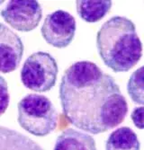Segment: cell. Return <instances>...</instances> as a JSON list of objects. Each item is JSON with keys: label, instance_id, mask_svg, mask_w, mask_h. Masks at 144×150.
I'll return each mask as SVG.
<instances>
[{"label": "cell", "instance_id": "obj_9", "mask_svg": "<svg viewBox=\"0 0 144 150\" xmlns=\"http://www.w3.org/2000/svg\"><path fill=\"white\" fill-rule=\"evenodd\" d=\"M0 150H44L40 145L19 131L0 126Z\"/></svg>", "mask_w": 144, "mask_h": 150}, {"label": "cell", "instance_id": "obj_7", "mask_svg": "<svg viewBox=\"0 0 144 150\" xmlns=\"http://www.w3.org/2000/svg\"><path fill=\"white\" fill-rule=\"evenodd\" d=\"M23 51L24 46L19 35L0 23V72L15 71L22 61Z\"/></svg>", "mask_w": 144, "mask_h": 150}, {"label": "cell", "instance_id": "obj_13", "mask_svg": "<svg viewBox=\"0 0 144 150\" xmlns=\"http://www.w3.org/2000/svg\"><path fill=\"white\" fill-rule=\"evenodd\" d=\"M10 103V95L8 85L6 79L0 76V116H2L7 110Z\"/></svg>", "mask_w": 144, "mask_h": 150}, {"label": "cell", "instance_id": "obj_10", "mask_svg": "<svg viewBox=\"0 0 144 150\" xmlns=\"http://www.w3.org/2000/svg\"><path fill=\"white\" fill-rule=\"evenodd\" d=\"M137 134L129 127H121L113 131L106 142V150H140Z\"/></svg>", "mask_w": 144, "mask_h": 150}, {"label": "cell", "instance_id": "obj_4", "mask_svg": "<svg viewBox=\"0 0 144 150\" xmlns=\"http://www.w3.org/2000/svg\"><path fill=\"white\" fill-rule=\"evenodd\" d=\"M59 67L49 52L37 51L25 59L21 69L22 84L33 92L45 93L56 84Z\"/></svg>", "mask_w": 144, "mask_h": 150}, {"label": "cell", "instance_id": "obj_14", "mask_svg": "<svg viewBox=\"0 0 144 150\" xmlns=\"http://www.w3.org/2000/svg\"><path fill=\"white\" fill-rule=\"evenodd\" d=\"M131 119L136 128L144 129V106L134 108L131 114Z\"/></svg>", "mask_w": 144, "mask_h": 150}, {"label": "cell", "instance_id": "obj_2", "mask_svg": "<svg viewBox=\"0 0 144 150\" xmlns=\"http://www.w3.org/2000/svg\"><path fill=\"white\" fill-rule=\"evenodd\" d=\"M96 47L103 62L115 73L131 70L142 57L135 24L124 16H113L101 26Z\"/></svg>", "mask_w": 144, "mask_h": 150}, {"label": "cell", "instance_id": "obj_3", "mask_svg": "<svg viewBox=\"0 0 144 150\" xmlns=\"http://www.w3.org/2000/svg\"><path fill=\"white\" fill-rule=\"evenodd\" d=\"M17 121L35 137H45L58 125V112L51 101L42 94L29 93L18 103Z\"/></svg>", "mask_w": 144, "mask_h": 150}, {"label": "cell", "instance_id": "obj_11", "mask_svg": "<svg viewBox=\"0 0 144 150\" xmlns=\"http://www.w3.org/2000/svg\"><path fill=\"white\" fill-rule=\"evenodd\" d=\"M112 1H87L79 0L76 2V7L78 16L87 23H96L106 16L112 7Z\"/></svg>", "mask_w": 144, "mask_h": 150}, {"label": "cell", "instance_id": "obj_5", "mask_svg": "<svg viewBox=\"0 0 144 150\" xmlns=\"http://www.w3.org/2000/svg\"><path fill=\"white\" fill-rule=\"evenodd\" d=\"M0 15L12 28L22 33L34 30L43 18L40 3L30 0H12L1 10Z\"/></svg>", "mask_w": 144, "mask_h": 150}, {"label": "cell", "instance_id": "obj_12", "mask_svg": "<svg viewBox=\"0 0 144 150\" xmlns=\"http://www.w3.org/2000/svg\"><path fill=\"white\" fill-rule=\"evenodd\" d=\"M127 92L134 103L144 105V66L131 75L127 83Z\"/></svg>", "mask_w": 144, "mask_h": 150}, {"label": "cell", "instance_id": "obj_6", "mask_svg": "<svg viewBox=\"0 0 144 150\" xmlns=\"http://www.w3.org/2000/svg\"><path fill=\"white\" fill-rule=\"evenodd\" d=\"M76 20L67 11L57 10L46 16L41 33L45 42L58 49L68 47L75 37Z\"/></svg>", "mask_w": 144, "mask_h": 150}, {"label": "cell", "instance_id": "obj_1", "mask_svg": "<svg viewBox=\"0 0 144 150\" xmlns=\"http://www.w3.org/2000/svg\"><path fill=\"white\" fill-rule=\"evenodd\" d=\"M63 113L83 131L97 135L124 120L128 104L113 76L91 61H77L65 70L60 85Z\"/></svg>", "mask_w": 144, "mask_h": 150}, {"label": "cell", "instance_id": "obj_8", "mask_svg": "<svg viewBox=\"0 0 144 150\" xmlns=\"http://www.w3.org/2000/svg\"><path fill=\"white\" fill-rule=\"evenodd\" d=\"M53 150H97L92 136L74 129H67L57 138Z\"/></svg>", "mask_w": 144, "mask_h": 150}, {"label": "cell", "instance_id": "obj_15", "mask_svg": "<svg viewBox=\"0 0 144 150\" xmlns=\"http://www.w3.org/2000/svg\"><path fill=\"white\" fill-rule=\"evenodd\" d=\"M3 2H4V1H0V5H2V4H3Z\"/></svg>", "mask_w": 144, "mask_h": 150}]
</instances>
